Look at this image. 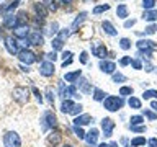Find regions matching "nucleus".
<instances>
[{"label":"nucleus","instance_id":"423d86ee","mask_svg":"<svg viewBox=\"0 0 157 147\" xmlns=\"http://www.w3.org/2000/svg\"><path fill=\"white\" fill-rule=\"evenodd\" d=\"M18 59L23 64L29 66V64H33L34 61H36V54H34L33 51H29V49H21V51L18 52Z\"/></svg>","mask_w":157,"mask_h":147},{"label":"nucleus","instance_id":"2eb2a0df","mask_svg":"<svg viewBox=\"0 0 157 147\" xmlns=\"http://www.w3.org/2000/svg\"><path fill=\"white\" fill-rule=\"evenodd\" d=\"M93 121V118L90 115H78L75 116V119H74V126H85V124H90Z\"/></svg>","mask_w":157,"mask_h":147},{"label":"nucleus","instance_id":"ea45409f","mask_svg":"<svg viewBox=\"0 0 157 147\" xmlns=\"http://www.w3.org/2000/svg\"><path fill=\"white\" fill-rule=\"evenodd\" d=\"M113 82H115V83H123V82H126V77L124 75H123V74H120V72H115V74H113Z\"/></svg>","mask_w":157,"mask_h":147},{"label":"nucleus","instance_id":"2f4dec72","mask_svg":"<svg viewBox=\"0 0 157 147\" xmlns=\"http://www.w3.org/2000/svg\"><path fill=\"white\" fill-rule=\"evenodd\" d=\"M155 0H142V8L144 10H154L155 7Z\"/></svg>","mask_w":157,"mask_h":147},{"label":"nucleus","instance_id":"39448f33","mask_svg":"<svg viewBox=\"0 0 157 147\" xmlns=\"http://www.w3.org/2000/svg\"><path fill=\"white\" fill-rule=\"evenodd\" d=\"M12 96H13L15 101H18L23 105V103H26L28 98H29V90L26 87H15L13 92H12Z\"/></svg>","mask_w":157,"mask_h":147},{"label":"nucleus","instance_id":"13d9d810","mask_svg":"<svg viewBox=\"0 0 157 147\" xmlns=\"http://www.w3.org/2000/svg\"><path fill=\"white\" fill-rule=\"evenodd\" d=\"M54 33H57V23H52V26H51V34Z\"/></svg>","mask_w":157,"mask_h":147},{"label":"nucleus","instance_id":"c9c22d12","mask_svg":"<svg viewBox=\"0 0 157 147\" xmlns=\"http://www.w3.org/2000/svg\"><path fill=\"white\" fill-rule=\"evenodd\" d=\"M142 98L144 100H151V98H157V90H146L142 93Z\"/></svg>","mask_w":157,"mask_h":147},{"label":"nucleus","instance_id":"473e14b6","mask_svg":"<svg viewBox=\"0 0 157 147\" xmlns=\"http://www.w3.org/2000/svg\"><path fill=\"white\" fill-rule=\"evenodd\" d=\"M72 129H74V134H75L78 139H85V134H87V132H83V129H82L80 126H74Z\"/></svg>","mask_w":157,"mask_h":147},{"label":"nucleus","instance_id":"9b49d317","mask_svg":"<svg viewBox=\"0 0 157 147\" xmlns=\"http://www.w3.org/2000/svg\"><path fill=\"white\" fill-rule=\"evenodd\" d=\"M98 129H90L85 134V141H87V144L88 147H97V141H98Z\"/></svg>","mask_w":157,"mask_h":147},{"label":"nucleus","instance_id":"f8f14e48","mask_svg":"<svg viewBox=\"0 0 157 147\" xmlns=\"http://www.w3.org/2000/svg\"><path fill=\"white\" fill-rule=\"evenodd\" d=\"M20 2H21V0H13V2H10L8 5H3V7H0V15H3V17H8V15H12V12L18 7Z\"/></svg>","mask_w":157,"mask_h":147},{"label":"nucleus","instance_id":"ddd939ff","mask_svg":"<svg viewBox=\"0 0 157 147\" xmlns=\"http://www.w3.org/2000/svg\"><path fill=\"white\" fill-rule=\"evenodd\" d=\"M13 34H15V38H18V39H26L29 36V28H28V24H23V26H17L13 29Z\"/></svg>","mask_w":157,"mask_h":147},{"label":"nucleus","instance_id":"f3484780","mask_svg":"<svg viewBox=\"0 0 157 147\" xmlns=\"http://www.w3.org/2000/svg\"><path fill=\"white\" fill-rule=\"evenodd\" d=\"M34 12H36V15H38V18H41V20H44L48 17V13H49V10L46 8V5H44L43 2L41 3H34Z\"/></svg>","mask_w":157,"mask_h":147},{"label":"nucleus","instance_id":"a211bd4d","mask_svg":"<svg viewBox=\"0 0 157 147\" xmlns=\"http://www.w3.org/2000/svg\"><path fill=\"white\" fill-rule=\"evenodd\" d=\"M80 77H82V70L78 69V70H74V72H67L66 75H64V80L71 82V83H77V80Z\"/></svg>","mask_w":157,"mask_h":147},{"label":"nucleus","instance_id":"f257e3e1","mask_svg":"<svg viewBox=\"0 0 157 147\" xmlns=\"http://www.w3.org/2000/svg\"><path fill=\"white\" fill-rule=\"evenodd\" d=\"M136 44H137V49H139L137 56H139V57L146 56L147 59H152V52L157 49V44L152 41V39H139Z\"/></svg>","mask_w":157,"mask_h":147},{"label":"nucleus","instance_id":"e2e57ef3","mask_svg":"<svg viewBox=\"0 0 157 147\" xmlns=\"http://www.w3.org/2000/svg\"><path fill=\"white\" fill-rule=\"evenodd\" d=\"M61 2H62V3H72L74 0H61Z\"/></svg>","mask_w":157,"mask_h":147},{"label":"nucleus","instance_id":"1a4fd4ad","mask_svg":"<svg viewBox=\"0 0 157 147\" xmlns=\"http://www.w3.org/2000/svg\"><path fill=\"white\" fill-rule=\"evenodd\" d=\"M5 47H7V51L10 54H18L20 52V49H18V43H17V39H15L13 36H7L5 38Z\"/></svg>","mask_w":157,"mask_h":147},{"label":"nucleus","instance_id":"69168bd1","mask_svg":"<svg viewBox=\"0 0 157 147\" xmlns=\"http://www.w3.org/2000/svg\"><path fill=\"white\" fill-rule=\"evenodd\" d=\"M64 147H74V145H71V144H66V145H64Z\"/></svg>","mask_w":157,"mask_h":147},{"label":"nucleus","instance_id":"f704fd0d","mask_svg":"<svg viewBox=\"0 0 157 147\" xmlns=\"http://www.w3.org/2000/svg\"><path fill=\"white\" fill-rule=\"evenodd\" d=\"M132 92H134V90H132V87H121L120 88V95L121 96H131Z\"/></svg>","mask_w":157,"mask_h":147},{"label":"nucleus","instance_id":"4468645a","mask_svg":"<svg viewBox=\"0 0 157 147\" xmlns=\"http://www.w3.org/2000/svg\"><path fill=\"white\" fill-rule=\"evenodd\" d=\"M115 69H116V66H115V62H111V61H100V70L103 72V74H115Z\"/></svg>","mask_w":157,"mask_h":147},{"label":"nucleus","instance_id":"412c9836","mask_svg":"<svg viewBox=\"0 0 157 147\" xmlns=\"http://www.w3.org/2000/svg\"><path fill=\"white\" fill-rule=\"evenodd\" d=\"M142 18L146 20V21H155L157 20V10H144V15H142Z\"/></svg>","mask_w":157,"mask_h":147},{"label":"nucleus","instance_id":"5701e85b","mask_svg":"<svg viewBox=\"0 0 157 147\" xmlns=\"http://www.w3.org/2000/svg\"><path fill=\"white\" fill-rule=\"evenodd\" d=\"M59 96L64 98V100H67V98L71 96V88L67 85H64V83H61V85H59Z\"/></svg>","mask_w":157,"mask_h":147},{"label":"nucleus","instance_id":"bb28decb","mask_svg":"<svg viewBox=\"0 0 157 147\" xmlns=\"http://www.w3.org/2000/svg\"><path fill=\"white\" fill-rule=\"evenodd\" d=\"M43 3L46 5V8L49 10V12H56V10L59 8L57 0H43Z\"/></svg>","mask_w":157,"mask_h":147},{"label":"nucleus","instance_id":"680f3d73","mask_svg":"<svg viewBox=\"0 0 157 147\" xmlns=\"http://www.w3.org/2000/svg\"><path fill=\"white\" fill-rule=\"evenodd\" d=\"M108 145H110V147H118V142H110Z\"/></svg>","mask_w":157,"mask_h":147},{"label":"nucleus","instance_id":"7c9ffc66","mask_svg":"<svg viewBox=\"0 0 157 147\" xmlns=\"http://www.w3.org/2000/svg\"><path fill=\"white\" fill-rule=\"evenodd\" d=\"M110 10V5L105 3V5H97L95 8H93V15H98V13H103V12H108Z\"/></svg>","mask_w":157,"mask_h":147},{"label":"nucleus","instance_id":"338daca9","mask_svg":"<svg viewBox=\"0 0 157 147\" xmlns=\"http://www.w3.org/2000/svg\"><path fill=\"white\" fill-rule=\"evenodd\" d=\"M124 147H131V145H124Z\"/></svg>","mask_w":157,"mask_h":147},{"label":"nucleus","instance_id":"c03bdc74","mask_svg":"<svg viewBox=\"0 0 157 147\" xmlns=\"http://www.w3.org/2000/svg\"><path fill=\"white\" fill-rule=\"evenodd\" d=\"M69 33H71V31H69V28H64V29H61V31H59V36H57V38H61L62 41H64V39L69 36Z\"/></svg>","mask_w":157,"mask_h":147},{"label":"nucleus","instance_id":"4c0bfd02","mask_svg":"<svg viewBox=\"0 0 157 147\" xmlns=\"http://www.w3.org/2000/svg\"><path fill=\"white\" fill-rule=\"evenodd\" d=\"M131 124L129 126H139L141 123H144V116H131Z\"/></svg>","mask_w":157,"mask_h":147},{"label":"nucleus","instance_id":"5fc2aeb1","mask_svg":"<svg viewBox=\"0 0 157 147\" xmlns=\"http://www.w3.org/2000/svg\"><path fill=\"white\" fill-rule=\"evenodd\" d=\"M147 145H149V147H157V139H155V137L149 139V141H147Z\"/></svg>","mask_w":157,"mask_h":147},{"label":"nucleus","instance_id":"6ab92c4d","mask_svg":"<svg viewBox=\"0 0 157 147\" xmlns=\"http://www.w3.org/2000/svg\"><path fill=\"white\" fill-rule=\"evenodd\" d=\"M101 28H103V31H105L108 36H116L118 34V29L113 26V24L108 21V20H105V21H101Z\"/></svg>","mask_w":157,"mask_h":147},{"label":"nucleus","instance_id":"0e129e2a","mask_svg":"<svg viewBox=\"0 0 157 147\" xmlns=\"http://www.w3.org/2000/svg\"><path fill=\"white\" fill-rule=\"evenodd\" d=\"M97 147H110V145H108V144H105V142H103V144H98Z\"/></svg>","mask_w":157,"mask_h":147},{"label":"nucleus","instance_id":"49530a36","mask_svg":"<svg viewBox=\"0 0 157 147\" xmlns=\"http://www.w3.org/2000/svg\"><path fill=\"white\" fill-rule=\"evenodd\" d=\"M155 31H157V26H155V24H149V26L146 28L144 33H146V34H154Z\"/></svg>","mask_w":157,"mask_h":147},{"label":"nucleus","instance_id":"72a5a7b5","mask_svg":"<svg viewBox=\"0 0 157 147\" xmlns=\"http://www.w3.org/2000/svg\"><path fill=\"white\" fill-rule=\"evenodd\" d=\"M120 47L123 49V51H128V49H131V41L128 38H121L120 41Z\"/></svg>","mask_w":157,"mask_h":147},{"label":"nucleus","instance_id":"c756f323","mask_svg":"<svg viewBox=\"0 0 157 147\" xmlns=\"http://www.w3.org/2000/svg\"><path fill=\"white\" fill-rule=\"evenodd\" d=\"M82 110H83V106L80 105V103H74V106H72V110H71V113L69 115H72V116H78L82 113Z\"/></svg>","mask_w":157,"mask_h":147},{"label":"nucleus","instance_id":"6e6552de","mask_svg":"<svg viewBox=\"0 0 157 147\" xmlns=\"http://www.w3.org/2000/svg\"><path fill=\"white\" fill-rule=\"evenodd\" d=\"M101 129H103V136L110 137L113 134V129H115V121L111 118H103L101 119Z\"/></svg>","mask_w":157,"mask_h":147},{"label":"nucleus","instance_id":"052dcab7","mask_svg":"<svg viewBox=\"0 0 157 147\" xmlns=\"http://www.w3.org/2000/svg\"><path fill=\"white\" fill-rule=\"evenodd\" d=\"M21 70H23V72H29V70H31V69H28L26 66H21Z\"/></svg>","mask_w":157,"mask_h":147},{"label":"nucleus","instance_id":"37998d69","mask_svg":"<svg viewBox=\"0 0 157 147\" xmlns=\"http://www.w3.org/2000/svg\"><path fill=\"white\" fill-rule=\"evenodd\" d=\"M144 116L149 118L151 121H155V119H157V115H155V113H152L151 110H144Z\"/></svg>","mask_w":157,"mask_h":147},{"label":"nucleus","instance_id":"3c124183","mask_svg":"<svg viewBox=\"0 0 157 147\" xmlns=\"http://www.w3.org/2000/svg\"><path fill=\"white\" fill-rule=\"evenodd\" d=\"M33 93H34V95H36L38 101H39V103H43V96H41V93H39V90H38L36 87H33Z\"/></svg>","mask_w":157,"mask_h":147},{"label":"nucleus","instance_id":"20e7f679","mask_svg":"<svg viewBox=\"0 0 157 147\" xmlns=\"http://www.w3.org/2000/svg\"><path fill=\"white\" fill-rule=\"evenodd\" d=\"M41 123H43V129H56L57 127V118L52 111H46L41 118Z\"/></svg>","mask_w":157,"mask_h":147},{"label":"nucleus","instance_id":"8fccbe9b","mask_svg":"<svg viewBox=\"0 0 157 147\" xmlns=\"http://www.w3.org/2000/svg\"><path fill=\"white\" fill-rule=\"evenodd\" d=\"M46 57H48V61L54 62V61H56V59H57V54H56V52L52 51V52H48V54H46Z\"/></svg>","mask_w":157,"mask_h":147},{"label":"nucleus","instance_id":"774afa93","mask_svg":"<svg viewBox=\"0 0 157 147\" xmlns=\"http://www.w3.org/2000/svg\"><path fill=\"white\" fill-rule=\"evenodd\" d=\"M52 147H54V145H52Z\"/></svg>","mask_w":157,"mask_h":147},{"label":"nucleus","instance_id":"c85d7f7f","mask_svg":"<svg viewBox=\"0 0 157 147\" xmlns=\"http://www.w3.org/2000/svg\"><path fill=\"white\" fill-rule=\"evenodd\" d=\"M128 105H129L132 110H139V108H141V100H139V98H136V96H129Z\"/></svg>","mask_w":157,"mask_h":147},{"label":"nucleus","instance_id":"a19ab883","mask_svg":"<svg viewBox=\"0 0 157 147\" xmlns=\"http://www.w3.org/2000/svg\"><path fill=\"white\" fill-rule=\"evenodd\" d=\"M142 67L146 69V72H154V69H157V67H154V66L149 62V59H146V61L142 59Z\"/></svg>","mask_w":157,"mask_h":147},{"label":"nucleus","instance_id":"864d4df0","mask_svg":"<svg viewBox=\"0 0 157 147\" xmlns=\"http://www.w3.org/2000/svg\"><path fill=\"white\" fill-rule=\"evenodd\" d=\"M120 64H121V66H128V64H131V57H123L121 59V61H120Z\"/></svg>","mask_w":157,"mask_h":147},{"label":"nucleus","instance_id":"a878e982","mask_svg":"<svg viewBox=\"0 0 157 147\" xmlns=\"http://www.w3.org/2000/svg\"><path fill=\"white\" fill-rule=\"evenodd\" d=\"M106 95L108 93H105L103 90H100V88H95V90H93V100L95 101H103L106 98Z\"/></svg>","mask_w":157,"mask_h":147},{"label":"nucleus","instance_id":"aec40b11","mask_svg":"<svg viewBox=\"0 0 157 147\" xmlns=\"http://www.w3.org/2000/svg\"><path fill=\"white\" fill-rule=\"evenodd\" d=\"M77 83H78V90H80L82 93H90L92 92V85H90V82H88L87 78H78Z\"/></svg>","mask_w":157,"mask_h":147},{"label":"nucleus","instance_id":"7ed1b4c3","mask_svg":"<svg viewBox=\"0 0 157 147\" xmlns=\"http://www.w3.org/2000/svg\"><path fill=\"white\" fill-rule=\"evenodd\" d=\"M3 145L5 147H21V139H20L18 132L8 131L3 136Z\"/></svg>","mask_w":157,"mask_h":147},{"label":"nucleus","instance_id":"f03ea898","mask_svg":"<svg viewBox=\"0 0 157 147\" xmlns=\"http://www.w3.org/2000/svg\"><path fill=\"white\" fill-rule=\"evenodd\" d=\"M123 98L121 96H106L105 100H103V106H105V110L108 111H118L120 108L123 106Z\"/></svg>","mask_w":157,"mask_h":147},{"label":"nucleus","instance_id":"e433bc0d","mask_svg":"<svg viewBox=\"0 0 157 147\" xmlns=\"http://www.w3.org/2000/svg\"><path fill=\"white\" fill-rule=\"evenodd\" d=\"M51 46H52L54 51H59V49H62V39H61V38H54L52 43H51Z\"/></svg>","mask_w":157,"mask_h":147},{"label":"nucleus","instance_id":"393cba45","mask_svg":"<svg viewBox=\"0 0 157 147\" xmlns=\"http://www.w3.org/2000/svg\"><path fill=\"white\" fill-rule=\"evenodd\" d=\"M85 18H87V13H85V12H80V13H78L77 18L74 20V23H72V29H75L78 24H82L83 21H85Z\"/></svg>","mask_w":157,"mask_h":147},{"label":"nucleus","instance_id":"0eeeda50","mask_svg":"<svg viewBox=\"0 0 157 147\" xmlns=\"http://www.w3.org/2000/svg\"><path fill=\"white\" fill-rule=\"evenodd\" d=\"M54 72H56V69H54V62H51V61L41 62V66H39V74H41L43 77H52Z\"/></svg>","mask_w":157,"mask_h":147},{"label":"nucleus","instance_id":"4d7b16f0","mask_svg":"<svg viewBox=\"0 0 157 147\" xmlns=\"http://www.w3.org/2000/svg\"><path fill=\"white\" fill-rule=\"evenodd\" d=\"M71 64H72V59H66V61L62 62V67L66 69V66H71Z\"/></svg>","mask_w":157,"mask_h":147},{"label":"nucleus","instance_id":"b1692460","mask_svg":"<svg viewBox=\"0 0 157 147\" xmlns=\"http://www.w3.org/2000/svg\"><path fill=\"white\" fill-rule=\"evenodd\" d=\"M116 15H118V18H121V20H124L128 17V7L124 3H121V5H118V8H116Z\"/></svg>","mask_w":157,"mask_h":147},{"label":"nucleus","instance_id":"79ce46f5","mask_svg":"<svg viewBox=\"0 0 157 147\" xmlns=\"http://www.w3.org/2000/svg\"><path fill=\"white\" fill-rule=\"evenodd\" d=\"M131 66H132V69H136V70H141L142 62L139 61V59H131Z\"/></svg>","mask_w":157,"mask_h":147},{"label":"nucleus","instance_id":"58836bf2","mask_svg":"<svg viewBox=\"0 0 157 147\" xmlns=\"http://www.w3.org/2000/svg\"><path fill=\"white\" fill-rule=\"evenodd\" d=\"M146 139L144 137H134V139L131 141V147H137V145H144L146 144Z\"/></svg>","mask_w":157,"mask_h":147},{"label":"nucleus","instance_id":"603ef678","mask_svg":"<svg viewBox=\"0 0 157 147\" xmlns=\"http://www.w3.org/2000/svg\"><path fill=\"white\" fill-rule=\"evenodd\" d=\"M134 24H136V20H126L124 28H131V26H134Z\"/></svg>","mask_w":157,"mask_h":147},{"label":"nucleus","instance_id":"de8ad7c7","mask_svg":"<svg viewBox=\"0 0 157 147\" xmlns=\"http://www.w3.org/2000/svg\"><path fill=\"white\" fill-rule=\"evenodd\" d=\"M129 127L134 132H146V126H129Z\"/></svg>","mask_w":157,"mask_h":147},{"label":"nucleus","instance_id":"6e6d98bb","mask_svg":"<svg viewBox=\"0 0 157 147\" xmlns=\"http://www.w3.org/2000/svg\"><path fill=\"white\" fill-rule=\"evenodd\" d=\"M62 59L66 61V59H72V52L71 51H64L62 52Z\"/></svg>","mask_w":157,"mask_h":147},{"label":"nucleus","instance_id":"9d476101","mask_svg":"<svg viewBox=\"0 0 157 147\" xmlns=\"http://www.w3.org/2000/svg\"><path fill=\"white\" fill-rule=\"evenodd\" d=\"M92 54L103 61V59L108 56V49L105 47V44H93L92 46Z\"/></svg>","mask_w":157,"mask_h":147},{"label":"nucleus","instance_id":"a18cd8bd","mask_svg":"<svg viewBox=\"0 0 157 147\" xmlns=\"http://www.w3.org/2000/svg\"><path fill=\"white\" fill-rule=\"evenodd\" d=\"M46 98H48V101L49 103H54V92H52V88H48V90H46Z\"/></svg>","mask_w":157,"mask_h":147},{"label":"nucleus","instance_id":"4be33fe9","mask_svg":"<svg viewBox=\"0 0 157 147\" xmlns=\"http://www.w3.org/2000/svg\"><path fill=\"white\" fill-rule=\"evenodd\" d=\"M61 139H62V137H61V132H57V131H52L51 134L48 136V141L51 142L52 145H57L59 142H61Z\"/></svg>","mask_w":157,"mask_h":147},{"label":"nucleus","instance_id":"cd10ccee","mask_svg":"<svg viewBox=\"0 0 157 147\" xmlns=\"http://www.w3.org/2000/svg\"><path fill=\"white\" fill-rule=\"evenodd\" d=\"M72 106H74V101L67 98V100H64V101H62V105H61V111H62V113H71Z\"/></svg>","mask_w":157,"mask_h":147},{"label":"nucleus","instance_id":"bf43d9fd","mask_svg":"<svg viewBox=\"0 0 157 147\" xmlns=\"http://www.w3.org/2000/svg\"><path fill=\"white\" fill-rule=\"evenodd\" d=\"M151 108H152V110H155V111H157V101H152V103H151Z\"/></svg>","mask_w":157,"mask_h":147},{"label":"nucleus","instance_id":"dca6fc26","mask_svg":"<svg viewBox=\"0 0 157 147\" xmlns=\"http://www.w3.org/2000/svg\"><path fill=\"white\" fill-rule=\"evenodd\" d=\"M28 39H29L31 44H34V46H41V44L44 43V38H43V34L39 31H31L29 36H28Z\"/></svg>","mask_w":157,"mask_h":147},{"label":"nucleus","instance_id":"09e8293b","mask_svg":"<svg viewBox=\"0 0 157 147\" xmlns=\"http://www.w3.org/2000/svg\"><path fill=\"white\" fill-rule=\"evenodd\" d=\"M80 62H82V64H87V62H88V54H87V51H82V52H80Z\"/></svg>","mask_w":157,"mask_h":147}]
</instances>
